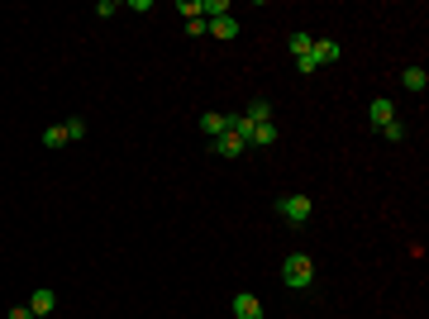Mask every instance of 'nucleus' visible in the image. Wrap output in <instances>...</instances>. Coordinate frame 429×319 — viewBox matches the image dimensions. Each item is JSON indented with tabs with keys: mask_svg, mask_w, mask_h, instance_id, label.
<instances>
[{
	"mask_svg": "<svg viewBox=\"0 0 429 319\" xmlns=\"http://www.w3.org/2000/svg\"><path fill=\"white\" fill-rule=\"evenodd\" d=\"M282 281H286L291 291H305V286L315 281V262H310L305 253H291V258L282 262Z\"/></svg>",
	"mask_w": 429,
	"mask_h": 319,
	"instance_id": "nucleus-1",
	"label": "nucleus"
},
{
	"mask_svg": "<svg viewBox=\"0 0 429 319\" xmlns=\"http://www.w3.org/2000/svg\"><path fill=\"white\" fill-rule=\"evenodd\" d=\"M310 210H315V205H310V195H282V200H277V214H282L286 224H305Z\"/></svg>",
	"mask_w": 429,
	"mask_h": 319,
	"instance_id": "nucleus-2",
	"label": "nucleus"
},
{
	"mask_svg": "<svg viewBox=\"0 0 429 319\" xmlns=\"http://www.w3.org/2000/svg\"><path fill=\"white\" fill-rule=\"evenodd\" d=\"M234 319H263V300L253 291H239L234 295Z\"/></svg>",
	"mask_w": 429,
	"mask_h": 319,
	"instance_id": "nucleus-3",
	"label": "nucleus"
},
{
	"mask_svg": "<svg viewBox=\"0 0 429 319\" xmlns=\"http://www.w3.org/2000/svg\"><path fill=\"white\" fill-rule=\"evenodd\" d=\"M205 34H214V38H239V20H234V15L205 20Z\"/></svg>",
	"mask_w": 429,
	"mask_h": 319,
	"instance_id": "nucleus-4",
	"label": "nucleus"
},
{
	"mask_svg": "<svg viewBox=\"0 0 429 319\" xmlns=\"http://www.w3.org/2000/svg\"><path fill=\"white\" fill-rule=\"evenodd\" d=\"M368 119H372L377 129H386V124L396 119V105H391V101L381 96V101H372V105H368Z\"/></svg>",
	"mask_w": 429,
	"mask_h": 319,
	"instance_id": "nucleus-5",
	"label": "nucleus"
},
{
	"mask_svg": "<svg viewBox=\"0 0 429 319\" xmlns=\"http://www.w3.org/2000/svg\"><path fill=\"white\" fill-rule=\"evenodd\" d=\"M344 48L334 43V38H315V67H329V62H339Z\"/></svg>",
	"mask_w": 429,
	"mask_h": 319,
	"instance_id": "nucleus-6",
	"label": "nucleus"
},
{
	"mask_svg": "<svg viewBox=\"0 0 429 319\" xmlns=\"http://www.w3.org/2000/svg\"><path fill=\"white\" fill-rule=\"evenodd\" d=\"M243 148H248V143H243L239 133H219V138H214V153H219V158H239Z\"/></svg>",
	"mask_w": 429,
	"mask_h": 319,
	"instance_id": "nucleus-7",
	"label": "nucleus"
},
{
	"mask_svg": "<svg viewBox=\"0 0 429 319\" xmlns=\"http://www.w3.org/2000/svg\"><path fill=\"white\" fill-rule=\"evenodd\" d=\"M53 305H57V295H53V291H34V295H29V310H34V319L53 315Z\"/></svg>",
	"mask_w": 429,
	"mask_h": 319,
	"instance_id": "nucleus-8",
	"label": "nucleus"
},
{
	"mask_svg": "<svg viewBox=\"0 0 429 319\" xmlns=\"http://www.w3.org/2000/svg\"><path fill=\"white\" fill-rule=\"evenodd\" d=\"M248 143H253V148H272V143H277L272 119H268V124H253V129H248Z\"/></svg>",
	"mask_w": 429,
	"mask_h": 319,
	"instance_id": "nucleus-9",
	"label": "nucleus"
},
{
	"mask_svg": "<svg viewBox=\"0 0 429 319\" xmlns=\"http://www.w3.org/2000/svg\"><path fill=\"white\" fill-rule=\"evenodd\" d=\"M201 129L210 133V138H219V133H229V119H224V114H214V110H210V114H201Z\"/></svg>",
	"mask_w": 429,
	"mask_h": 319,
	"instance_id": "nucleus-10",
	"label": "nucleus"
},
{
	"mask_svg": "<svg viewBox=\"0 0 429 319\" xmlns=\"http://www.w3.org/2000/svg\"><path fill=\"white\" fill-rule=\"evenodd\" d=\"M401 81H405V91H425V86H429L425 67H405V72H401Z\"/></svg>",
	"mask_w": 429,
	"mask_h": 319,
	"instance_id": "nucleus-11",
	"label": "nucleus"
},
{
	"mask_svg": "<svg viewBox=\"0 0 429 319\" xmlns=\"http://www.w3.org/2000/svg\"><path fill=\"white\" fill-rule=\"evenodd\" d=\"M243 119H248V124H268V119H272V110H268V101H253V105L243 110Z\"/></svg>",
	"mask_w": 429,
	"mask_h": 319,
	"instance_id": "nucleus-12",
	"label": "nucleus"
},
{
	"mask_svg": "<svg viewBox=\"0 0 429 319\" xmlns=\"http://www.w3.org/2000/svg\"><path fill=\"white\" fill-rule=\"evenodd\" d=\"M62 143H67V129H62V124L43 129V148H62Z\"/></svg>",
	"mask_w": 429,
	"mask_h": 319,
	"instance_id": "nucleus-13",
	"label": "nucleus"
},
{
	"mask_svg": "<svg viewBox=\"0 0 429 319\" xmlns=\"http://www.w3.org/2000/svg\"><path fill=\"white\" fill-rule=\"evenodd\" d=\"M310 48H315V38H310V34H291V53L296 57H305Z\"/></svg>",
	"mask_w": 429,
	"mask_h": 319,
	"instance_id": "nucleus-14",
	"label": "nucleus"
},
{
	"mask_svg": "<svg viewBox=\"0 0 429 319\" xmlns=\"http://www.w3.org/2000/svg\"><path fill=\"white\" fill-rule=\"evenodd\" d=\"M62 129H67V143H81V138H86V124H81V119H62Z\"/></svg>",
	"mask_w": 429,
	"mask_h": 319,
	"instance_id": "nucleus-15",
	"label": "nucleus"
},
{
	"mask_svg": "<svg viewBox=\"0 0 429 319\" xmlns=\"http://www.w3.org/2000/svg\"><path fill=\"white\" fill-rule=\"evenodd\" d=\"M177 10H182V15H187V20H205V15H201V0H182V5H177Z\"/></svg>",
	"mask_w": 429,
	"mask_h": 319,
	"instance_id": "nucleus-16",
	"label": "nucleus"
},
{
	"mask_svg": "<svg viewBox=\"0 0 429 319\" xmlns=\"http://www.w3.org/2000/svg\"><path fill=\"white\" fill-rule=\"evenodd\" d=\"M381 133H386L391 143H401V138H405V124H401V119H391V124H386V129H381Z\"/></svg>",
	"mask_w": 429,
	"mask_h": 319,
	"instance_id": "nucleus-17",
	"label": "nucleus"
},
{
	"mask_svg": "<svg viewBox=\"0 0 429 319\" xmlns=\"http://www.w3.org/2000/svg\"><path fill=\"white\" fill-rule=\"evenodd\" d=\"M296 72H305V77L315 72V48H310V53H305V57H296Z\"/></svg>",
	"mask_w": 429,
	"mask_h": 319,
	"instance_id": "nucleus-18",
	"label": "nucleus"
},
{
	"mask_svg": "<svg viewBox=\"0 0 429 319\" xmlns=\"http://www.w3.org/2000/svg\"><path fill=\"white\" fill-rule=\"evenodd\" d=\"M10 319H34V310H29V305H15V310H10Z\"/></svg>",
	"mask_w": 429,
	"mask_h": 319,
	"instance_id": "nucleus-19",
	"label": "nucleus"
}]
</instances>
